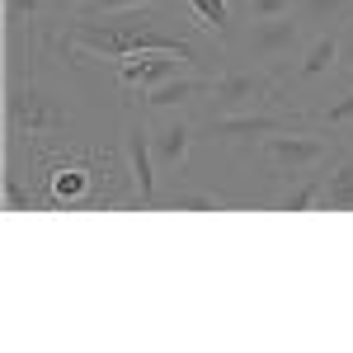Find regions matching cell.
<instances>
[{
    "label": "cell",
    "instance_id": "obj_1",
    "mask_svg": "<svg viewBox=\"0 0 353 353\" xmlns=\"http://www.w3.org/2000/svg\"><path fill=\"white\" fill-rule=\"evenodd\" d=\"M61 48H71L81 57H104V61H123V57H137V52H179V57H189L193 66H203V52L189 38H170L161 28L141 24V19H104V24H94L90 14H76L66 38H61Z\"/></svg>",
    "mask_w": 353,
    "mask_h": 353
},
{
    "label": "cell",
    "instance_id": "obj_2",
    "mask_svg": "<svg viewBox=\"0 0 353 353\" xmlns=\"http://www.w3.org/2000/svg\"><path fill=\"white\" fill-rule=\"evenodd\" d=\"M344 146H334L330 137H321L311 123L306 128H288V132H273L259 141V156L269 165L273 179H301L306 170H316V165H325L330 156H339Z\"/></svg>",
    "mask_w": 353,
    "mask_h": 353
},
{
    "label": "cell",
    "instance_id": "obj_3",
    "mask_svg": "<svg viewBox=\"0 0 353 353\" xmlns=\"http://www.w3.org/2000/svg\"><path fill=\"white\" fill-rule=\"evenodd\" d=\"M283 94V81H278V71L273 66H231V71H221L217 81H212V118L221 113H245V109H264L269 99Z\"/></svg>",
    "mask_w": 353,
    "mask_h": 353
},
{
    "label": "cell",
    "instance_id": "obj_4",
    "mask_svg": "<svg viewBox=\"0 0 353 353\" xmlns=\"http://www.w3.org/2000/svg\"><path fill=\"white\" fill-rule=\"evenodd\" d=\"M306 43H311L306 38V19H301L297 10L273 14V19H254V24L245 28V52L254 57L259 66H273L278 76H283L288 57H297Z\"/></svg>",
    "mask_w": 353,
    "mask_h": 353
},
{
    "label": "cell",
    "instance_id": "obj_5",
    "mask_svg": "<svg viewBox=\"0 0 353 353\" xmlns=\"http://www.w3.org/2000/svg\"><path fill=\"white\" fill-rule=\"evenodd\" d=\"M5 118H10V132H14V137H52V132H66V109H57V104L33 81H10Z\"/></svg>",
    "mask_w": 353,
    "mask_h": 353
},
{
    "label": "cell",
    "instance_id": "obj_6",
    "mask_svg": "<svg viewBox=\"0 0 353 353\" xmlns=\"http://www.w3.org/2000/svg\"><path fill=\"white\" fill-rule=\"evenodd\" d=\"M311 123V113L306 109H245V113H221V118H212V137L217 141H241V146H259L264 137L273 132H288V128H306Z\"/></svg>",
    "mask_w": 353,
    "mask_h": 353
},
{
    "label": "cell",
    "instance_id": "obj_7",
    "mask_svg": "<svg viewBox=\"0 0 353 353\" xmlns=\"http://www.w3.org/2000/svg\"><path fill=\"white\" fill-rule=\"evenodd\" d=\"M339 52H344V33H339V24L311 33V43L301 48L297 71H292V76H283V90H301V85L330 81V76H334V66H339Z\"/></svg>",
    "mask_w": 353,
    "mask_h": 353
},
{
    "label": "cell",
    "instance_id": "obj_8",
    "mask_svg": "<svg viewBox=\"0 0 353 353\" xmlns=\"http://www.w3.org/2000/svg\"><path fill=\"white\" fill-rule=\"evenodd\" d=\"M123 146H128V170H132L137 198H141L146 208H156V146H151V128H146V113H141V118H128Z\"/></svg>",
    "mask_w": 353,
    "mask_h": 353
},
{
    "label": "cell",
    "instance_id": "obj_9",
    "mask_svg": "<svg viewBox=\"0 0 353 353\" xmlns=\"http://www.w3.org/2000/svg\"><path fill=\"white\" fill-rule=\"evenodd\" d=\"M179 66H193L189 57L179 52H137L118 61V81L128 90H151V85H165L179 76Z\"/></svg>",
    "mask_w": 353,
    "mask_h": 353
},
{
    "label": "cell",
    "instance_id": "obj_10",
    "mask_svg": "<svg viewBox=\"0 0 353 353\" xmlns=\"http://www.w3.org/2000/svg\"><path fill=\"white\" fill-rule=\"evenodd\" d=\"M212 81H217V76H174V81H165V85H151L146 99H141V109H151V113L184 109L193 99H208V94H212Z\"/></svg>",
    "mask_w": 353,
    "mask_h": 353
},
{
    "label": "cell",
    "instance_id": "obj_11",
    "mask_svg": "<svg viewBox=\"0 0 353 353\" xmlns=\"http://www.w3.org/2000/svg\"><path fill=\"white\" fill-rule=\"evenodd\" d=\"M193 137H198V128H193L189 118H170L161 132L151 137L156 165H161V170H179V165L189 161V151H193Z\"/></svg>",
    "mask_w": 353,
    "mask_h": 353
},
{
    "label": "cell",
    "instance_id": "obj_12",
    "mask_svg": "<svg viewBox=\"0 0 353 353\" xmlns=\"http://www.w3.org/2000/svg\"><path fill=\"white\" fill-rule=\"evenodd\" d=\"M321 208H325V212H353V156H349V151H339L334 165H330Z\"/></svg>",
    "mask_w": 353,
    "mask_h": 353
},
{
    "label": "cell",
    "instance_id": "obj_13",
    "mask_svg": "<svg viewBox=\"0 0 353 353\" xmlns=\"http://www.w3.org/2000/svg\"><path fill=\"white\" fill-rule=\"evenodd\" d=\"M48 203H66V208H85L90 203V174L76 170V165H61L48 174Z\"/></svg>",
    "mask_w": 353,
    "mask_h": 353
},
{
    "label": "cell",
    "instance_id": "obj_14",
    "mask_svg": "<svg viewBox=\"0 0 353 353\" xmlns=\"http://www.w3.org/2000/svg\"><path fill=\"white\" fill-rule=\"evenodd\" d=\"M330 165H334V156H330L325 165H316V170H306V174L297 179V189L283 193V212H306V208H321V193H325Z\"/></svg>",
    "mask_w": 353,
    "mask_h": 353
},
{
    "label": "cell",
    "instance_id": "obj_15",
    "mask_svg": "<svg viewBox=\"0 0 353 353\" xmlns=\"http://www.w3.org/2000/svg\"><path fill=\"white\" fill-rule=\"evenodd\" d=\"M292 10H297L301 19H306V28H334L344 14H349V0H292Z\"/></svg>",
    "mask_w": 353,
    "mask_h": 353
},
{
    "label": "cell",
    "instance_id": "obj_16",
    "mask_svg": "<svg viewBox=\"0 0 353 353\" xmlns=\"http://www.w3.org/2000/svg\"><path fill=\"white\" fill-rule=\"evenodd\" d=\"M198 10V28L217 33L221 43H231V0H189Z\"/></svg>",
    "mask_w": 353,
    "mask_h": 353
},
{
    "label": "cell",
    "instance_id": "obj_17",
    "mask_svg": "<svg viewBox=\"0 0 353 353\" xmlns=\"http://www.w3.org/2000/svg\"><path fill=\"white\" fill-rule=\"evenodd\" d=\"M43 14V0H5V19H10V38H19L24 28L38 24Z\"/></svg>",
    "mask_w": 353,
    "mask_h": 353
},
{
    "label": "cell",
    "instance_id": "obj_18",
    "mask_svg": "<svg viewBox=\"0 0 353 353\" xmlns=\"http://www.w3.org/2000/svg\"><path fill=\"white\" fill-rule=\"evenodd\" d=\"M311 123H321V128H349L353 123V90L349 94H339V99H330L325 109L311 113Z\"/></svg>",
    "mask_w": 353,
    "mask_h": 353
},
{
    "label": "cell",
    "instance_id": "obj_19",
    "mask_svg": "<svg viewBox=\"0 0 353 353\" xmlns=\"http://www.w3.org/2000/svg\"><path fill=\"white\" fill-rule=\"evenodd\" d=\"M165 208H174V212H221L226 198L221 193H174Z\"/></svg>",
    "mask_w": 353,
    "mask_h": 353
},
{
    "label": "cell",
    "instance_id": "obj_20",
    "mask_svg": "<svg viewBox=\"0 0 353 353\" xmlns=\"http://www.w3.org/2000/svg\"><path fill=\"white\" fill-rule=\"evenodd\" d=\"M161 0H94L81 14H132V10H156Z\"/></svg>",
    "mask_w": 353,
    "mask_h": 353
},
{
    "label": "cell",
    "instance_id": "obj_21",
    "mask_svg": "<svg viewBox=\"0 0 353 353\" xmlns=\"http://www.w3.org/2000/svg\"><path fill=\"white\" fill-rule=\"evenodd\" d=\"M245 10H250L254 19H273V14H288L292 0H245Z\"/></svg>",
    "mask_w": 353,
    "mask_h": 353
},
{
    "label": "cell",
    "instance_id": "obj_22",
    "mask_svg": "<svg viewBox=\"0 0 353 353\" xmlns=\"http://www.w3.org/2000/svg\"><path fill=\"white\" fill-rule=\"evenodd\" d=\"M5 198H10V208H14V212H33V193L19 189V179H14V174L5 179Z\"/></svg>",
    "mask_w": 353,
    "mask_h": 353
},
{
    "label": "cell",
    "instance_id": "obj_23",
    "mask_svg": "<svg viewBox=\"0 0 353 353\" xmlns=\"http://www.w3.org/2000/svg\"><path fill=\"white\" fill-rule=\"evenodd\" d=\"M339 66H344V71L353 76V28L344 33V52H339Z\"/></svg>",
    "mask_w": 353,
    "mask_h": 353
},
{
    "label": "cell",
    "instance_id": "obj_24",
    "mask_svg": "<svg viewBox=\"0 0 353 353\" xmlns=\"http://www.w3.org/2000/svg\"><path fill=\"white\" fill-rule=\"evenodd\" d=\"M344 151H349V156H353V132H349V141H344Z\"/></svg>",
    "mask_w": 353,
    "mask_h": 353
},
{
    "label": "cell",
    "instance_id": "obj_25",
    "mask_svg": "<svg viewBox=\"0 0 353 353\" xmlns=\"http://www.w3.org/2000/svg\"><path fill=\"white\" fill-rule=\"evenodd\" d=\"M349 19H353V10H349ZM349 28H353V24H349Z\"/></svg>",
    "mask_w": 353,
    "mask_h": 353
},
{
    "label": "cell",
    "instance_id": "obj_26",
    "mask_svg": "<svg viewBox=\"0 0 353 353\" xmlns=\"http://www.w3.org/2000/svg\"><path fill=\"white\" fill-rule=\"evenodd\" d=\"M57 5H66V0H57Z\"/></svg>",
    "mask_w": 353,
    "mask_h": 353
}]
</instances>
